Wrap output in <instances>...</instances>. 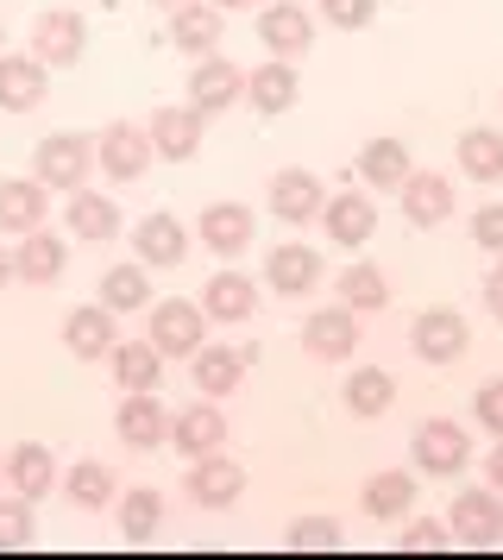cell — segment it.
<instances>
[{
  "label": "cell",
  "mask_w": 503,
  "mask_h": 560,
  "mask_svg": "<svg viewBox=\"0 0 503 560\" xmlns=\"http://www.w3.org/2000/svg\"><path fill=\"white\" fill-rule=\"evenodd\" d=\"M32 177L45 183V189H82V177H95V139H82V132H50V139H38Z\"/></svg>",
  "instance_id": "1"
},
{
  "label": "cell",
  "mask_w": 503,
  "mask_h": 560,
  "mask_svg": "<svg viewBox=\"0 0 503 560\" xmlns=\"http://www.w3.org/2000/svg\"><path fill=\"white\" fill-rule=\"evenodd\" d=\"M409 347L428 365H453V359L472 347V328H466L459 308H428V315H416V328H409Z\"/></svg>",
  "instance_id": "2"
},
{
  "label": "cell",
  "mask_w": 503,
  "mask_h": 560,
  "mask_svg": "<svg viewBox=\"0 0 503 560\" xmlns=\"http://www.w3.org/2000/svg\"><path fill=\"white\" fill-rule=\"evenodd\" d=\"M201 322H208V315H201V303H189V296H171V303H157L151 308V347H157V353L164 359H189L201 347Z\"/></svg>",
  "instance_id": "3"
},
{
  "label": "cell",
  "mask_w": 503,
  "mask_h": 560,
  "mask_svg": "<svg viewBox=\"0 0 503 560\" xmlns=\"http://www.w3.org/2000/svg\"><path fill=\"white\" fill-rule=\"evenodd\" d=\"M416 466L434 479H459L472 466V434L453 429V422H422L416 429Z\"/></svg>",
  "instance_id": "4"
},
{
  "label": "cell",
  "mask_w": 503,
  "mask_h": 560,
  "mask_svg": "<svg viewBox=\"0 0 503 560\" xmlns=\"http://www.w3.org/2000/svg\"><path fill=\"white\" fill-rule=\"evenodd\" d=\"M447 535L466 541V548L503 541V498L498 491H459V498H453V516H447Z\"/></svg>",
  "instance_id": "5"
},
{
  "label": "cell",
  "mask_w": 503,
  "mask_h": 560,
  "mask_svg": "<svg viewBox=\"0 0 503 560\" xmlns=\"http://www.w3.org/2000/svg\"><path fill=\"white\" fill-rule=\"evenodd\" d=\"M95 164H101V177H114V183H139L151 171V139L145 127H107L95 139Z\"/></svg>",
  "instance_id": "6"
},
{
  "label": "cell",
  "mask_w": 503,
  "mask_h": 560,
  "mask_svg": "<svg viewBox=\"0 0 503 560\" xmlns=\"http://www.w3.org/2000/svg\"><path fill=\"white\" fill-rule=\"evenodd\" d=\"M114 429H120L126 447L151 454V447H164V441H171V409L157 404V390H126V404H120V416H114Z\"/></svg>",
  "instance_id": "7"
},
{
  "label": "cell",
  "mask_w": 503,
  "mask_h": 560,
  "mask_svg": "<svg viewBox=\"0 0 503 560\" xmlns=\"http://www.w3.org/2000/svg\"><path fill=\"white\" fill-rule=\"evenodd\" d=\"M258 38H265L271 57H302L315 45V20H308L302 0H271V7L258 13Z\"/></svg>",
  "instance_id": "8"
},
{
  "label": "cell",
  "mask_w": 503,
  "mask_h": 560,
  "mask_svg": "<svg viewBox=\"0 0 503 560\" xmlns=\"http://www.w3.org/2000/svg\"><path fill=\"white\" fill-rule=\"evenodd\" d=\"M246 95V70L239 63H226V57H196V70H189V107H201V114H221V107H233Z\"/></svg>",
  "instance_id": "9"
},
{
  "label": "cell",
  "mask_w": 503,
  "mask_h": 560,
  "mask_svg": "<svg viewBox=\"0 0 503 560\" xmlns=\"http://www.w3.org/2000/svg\"><path fill=\"white\" fill-rule=\"evenodd\" d=\"M82 38H89L82 13H38V20H32V57H38L45 70L75 63V57H82Z\"/></svg>",
  "instance_id": "10"
},
{
  "label": "cell",
  "mask_w": 503,
  "mask_h": 560,
  "mask_svg": "<svg viewBox=\"0 0 503 560\" xmlns=\"http://www.w3.org/2000/svg\"><path fill=\"white\" fill-rule=\"evenodd\" d=\"M201 120H208V114H201V107H157V114H151V152L157 158H176V164H183V158H196L201 152Z\"/></svg>",
  "instance_id": "11"
},
{
  "label": "cell",
  "mask_w": 503,
  "mask_h": 560,
  "mask_svg": "<svg viewBox=\"0 0 503 560\" xmlns=\"http://www.w3.org/2000/svg\"><path fill=\"white\" fill-rule=\"evenodd\" d=\"M221 441H226V416L214 409V397H201V404H189L183 416H171V447L176 454H221Z\"/></svg>",
  "instance_id": "12"
},
{
  "label": "cell",
  "mask_w": 503,
  "mask_h": 560,
  "mask_svg": "<svg viewBox=\"0 0 503 560\" xmlns=\"http://www.w3.org/2000/svg\"><path fill=\"white\" fill-rule=\"evenodd\" d=\"M321 228H327V240L334 246H365L377 233V208H372V196H359V189H347V196H327L321 202Z\"/></svg>",
  "instance_id": "13"
},
{
  "label": "cell",
  "mask_w": 503,
  "mask_h": 560,
  "mask_svg": "<svg viewBox=\"0 0 503 560\" xmlns=\"http://www.w3.org/2000/svg\"><path fill=\"white\" fill-rule=\"evenodd\" d=\"M321 202H327V189H321V177H308V171H283V177L271 183V214L283 228L321 221Z\"/></svg>",
  "instance_id": "14"
},
{
  "label": "cell",
  "mask_w": 503,
  "mask_h": 560,
  "mask_svg": "<svg viewBox=\"0 0 503 560\" xmlns=\"http://www.w3.org/2000/svg\"><path fill=\"white\" fill-rule=\"evenodd\" d=\"M0 479L13 485V498L38 504V498H50V485H57V459H50V447H38V441H20V447L7 454V466H0Z\"/></svg>",
  "instance_id": "15"
},
{
  "label": "cell",
  "mask_w": 503,
  "mask_h": 560,
  "mask_svg": "<svg viewBox=\"0 0 503 560\" xmlns=\"http://www.w3.org/2000/svg\"><path fill=\"white\" fill-rule=\"evenodd\" d=\"M397 189H402V214H409L416 228H441V221H453V177L409 171Z\"/></svg>",
  "instance_id": "16"
},
{
  "label": "cell",
  "mask_w": 503,
  "mask_h": 560,
  "mask_svg": "<svg viewBox=\"0 0 503 560\" xmlns=\"http://www.w3.org/2000/svg\"><path fill=\"white\" fill-rule=\"evenodd\" d=\"M359 340H365V328H359V315H352L347 303L308 315V328H302V347H308L315 359H352Z\"/></svg>",
  "instance_id": "17"
},
{
  "label": "cell",
  "mask_w": 503,
  "mask_h": 560,
  "mask_svg": "<svg viewBox=\"0 0 503 560\" xmlns=\"http://www.w3.org/2000/svg\"><path fill=\"white\" fill-rule=\"evenodd\" d=\"M252 308H258V290H252L246 271H214V278L201 283V315L208 322H252Z\"/></svg>",
  "instance_id": "18"
},
{
  "label": "cell",
  "mask_w": 503,
  "mask_h": 560,
  "mask_svg": "<svg viewBox=\"0 0 503 560\" xmlns=\"http://www.w3.org/2000/svg\"><path fill=\"white\" fill-rule=\"evenodd\" d=\"M239 491H246V466H239V459H221V454L196 459V472H189V498H196L201 510H226Z\"/></svg>",
  "instance_id": "19"
},
{
  "label": "cell",
  "mask_w": 503,
  "mask_h": 560,
  "mask_svg": "<svg viewBox=\"0 0 503 560\" xmlns=\"http://www.w3.org/2000/svg\"><path fill=\"white\" fill-rule=\"evenodd\" d=\"M265 278H271L277 296H308V290L327 278V265H321L315 246H277V253L265 258Z\"/></svg>",
  "instance_id": "20"
},
{
  "label": "cell",
  "mask_w": 503,
  "mask_h": 560,
  "mask_svg": "<svg viewBox=\"0 0 503 560\" xmlns=\"http://www.w3.org/2000/svg\"><path fill=\"white\" fill-rule=\"evenodd\" d=\"M45 89H50V70H45L32 51H25V57H7V51H0V107H7V114L38 107V102H45Z\"/></svg>",
  "instance_id": "21"
},
{
  "label": "cell",
  "mask_w": 503,
  "mask_h": 560,
  "mask_svg": "<svg viewBox=\"0 0 503 560\" xmlns=\"http://www.w3.org/2000/svg\"><path fill=\"white\" fill-rule=\"evenodd\" d=\"M246 95H252V107H258V114H290V107H296V95H302L296 63H290V57L258 63V70L246 77Z\"/></svg>",
  "instance_id": "22"
},
{
  "label": "cell",
  "mask_w": 503,
  "mask_h": 560,
  "mask_svg": "<svg viewBox=\"0 0 503 560\" xmlns=\"http://www.w3.org/2000/svg\"><path fill=\"white\" fill-rule=\"evenodd\" d=\"M189 378H196L201 397H226L233 384L246 378V353H239V347H208V340H201L196 353H189Z\"/></svg>",
  "instance_id": "23"
},
{
  "label": "cell",
  "mask_w": 503,
  "mask_h": 560,
  "mask_svg": "<svg viewBox=\"0 0 503 560\" xmlns=\"http://www.w3.org/2000/svg\"><path fill=\"white\" fill-rule=\"evenodd\" d=\"M171 45L189 57H208L221 45V7H201V0H183L171 7Z\"/></svg>",
  "instance_id": "24"
},
{
  "label": "cell",
  "mask_w": 503,
  "mask_h": 560,
  "mask_svg": "<svg viewBox=\"0 0 503 560\" xmlns=\"http://www.w3.org/2000/svg\"><path fill=\"white\" fill-rule=\"evenodd\" d=\"M201 246L208 253H246L252 246V208L246 202H214V208H201Z\"/></svg>",
  "instance_id": "25"
},
{
  "label": "cell",
  "mask_w": 503,
  "mask_h": 560,
  "mask_svg": "<svg viewBox=\"0 0 503 560\" xmlns=\"http://www.w3.org/2000/svg\"><path fill=\"white\" fill-rule=\"evenodd\" d=\"M132 253H139V265H176V258L189 253V233H183L176 214H145L132 228Z\"/></svg>",
  "instance_id": "26"
},
{
  "label": "cell",
  "mask_w": 503,
  "mask_h": 560,
  "mask_svg": "<svg viewBox=\"0 0 503 560\" xmlns=\"http://www.w3.org/2000/svg\"><path fill=\"white\" fill-rule=\"evenodd\" d=\"M63 265H70V253H63V240L45 228L20 233V253H13V271H20L25 283H57L63 278Z\"/></svg>",
  "instance_id": "27"
},
{
  "label": "cell",
  "mask_w": 503,
  "mask_h": 560,
  "mask_svg": "<svg viewBox=\"0 0 503 560\" xmlns=\"http://www.w3.org/2000/svg\"><path fill=\"white\" fill-rule=\"evenodd\" d=\"M107 359H114V384L120 390H157V378H164V353L151 340H114Z\"/></svg>",
  "instance_id": "28"
},
{
  "label": "cell",
  "mask_w": 503,
  "mask_h": 560,
  "mask_svg": "<svg viewBox=\"0 0 503 560\" xmlns=\"http://www.w3.org/2000/svg\"><path fill=\"white\" fill-rule=\"evenodd\" d=\"M45 183L38 177H13V183H0V228L7 233H32V228H45Z\"/></svg>",
  "instance_id": "29"
},
{
  "label": "cell",
  "mask_w": 503,
  "mask_h": 560,
  "mask_svg": "<svg viewBox=\"0 0 503 560\" xmlns=\"http://www.w3.org/2000/svg\"><path fill=\"white\" fill-rule=\"evenodd\" d=\"M63 347H70L75 359H101L107 347H114V308L107 303L75 308L70 322H63Z\"/></svg>",
  "instance_id": "30"
},
{
  "label": "cell",
  "mask_w": 503,
  "mask_h": 560,
  "mask_svg": "<svg viewBox=\"0 0 503 560\" xmlns=\"http://www.w3.org/2000/svg\"><path fill=\"white\" fill-rule=\"evenodd\" d=\"M63 221H70V233L75 240H114V233H120V208L107 202V196H95V189H70V214H63Z\"/></svg>",
  "instance_id": "31"
},
{
  "label": "cell",
  "mask_w": 503,
  "mask_h": 560,
  "mask_svg": "<svg viewBox=\"0 0 503 560\" xmlns=\"http://www.w3.org/2000/svg\"><path fill=\"white\" fill-rule=\"evenodd\" d=\"M459 171L472 183H498L503 177V132L498 127H466L459 132Z\"/></svg>",
  "instance_id": "32"
},
{
  "label": "cell",
  "mask_w": 503,
  "mask_h": 560,
  "mask_svg": "<svg viewBox=\"0 0 503 560\" xmlns=\"http://www.w3.org/2000/svg\"><path fill=\"white\" fill-rule=\"evenodd\" d=\"M397 404V378L384 372V365H359L347 378V409L352 416H384V409Z\"/></svg>",
  "instance_id": "33"
},
{
  "label": "cell",
  "mask_w": 503,
  "mask_h": 560,
  "mask_svg": "<svg viewBox=\"0 0 503 560\" xmlns=\"http://www.w3.org/2000/svg\"><path fill=\"white\" fill-rule=\"evenodd\" d=\"M63 491H70V504L101 510V504H114V498H120V472H114V466H101V459H82L70 479H63Z\"/></svg>",
  "instance_id": "34"
},
{
  "label": "cell",
  "mask_w": 503,
  "mask_h": 560,
  "mask_svg": "<svg viewBox=\"0 0 503 560\" xmlns=\"http://www.w3.org/2000/svg\"><path fill=\"white\" fill-rule=\"evenodd\" d=\"M359 177L372 183V189H397L409 177V152H402V139H372L365 152H359Z\"/></svg>",
  "instance_id": "35"
},
{
  "label": "cell",
  "mask_w": 503,
  "mask_h": 560,
  "mask_svg": "<svg viewBox=\"0 0 503 560\" xmlns=\"http://www.w3.org/2000/svg\"><path fill=\"white\" fill-rule=\"evenodd\" d=\"M101 303L114 308V315H132V308H145V303H151L145 265H114V271L101 278Z\"/></svg>",
  "instance_id": "36"
},
{
  "label": "cell",
  "mask_w": 503,
  "mask_h": 560,
  "mask_svg": "<svg viewBox=\"0 0 503 560\" xmlns=\"http://www.w3.org/2000/svg\"><path fill=\"white\" fill-rule=\"evenodd\" d=\"M340 303L352 308V315H372V308L390 303V283H384V271L377 265H347L340 271Z\"/></svg>",
  "instance_id": "37"
},
{
  "label": "cell",
  "mask_w": 503,
  "mask_h": 560,
  "mask_svg": "<svg viewBox=\"0 0 503 560\" xmlns=\"http://www.w3.org/2000/svg\"><path fill=\"white\" fill-rule=\"evenodd\" d=\"M157 523H164V498H157L151 485H139V491H126V498H120L126 541H151V535H157Z\"/></svg>",
  "instance_id": "38"
},
{
  "label": "cell",
  "mask_w": 503,
  "mask_h": 560,
  "mask_svg": "<svg viewBox=\"0 0 503 560\" xmlns=\"http://www.w3.org/2000/svg\"><path fill=\"white\" fill-rule=\"evenodd\" d=\"M409 504H416V479H402V472H377V479L365 485V516H384V523H397Z\"/></svg>",
  "instance_id": "39"
},
{
  "label": "cell",
  "mask_w": 503,
  "mask_h": 560,
  "mask_svg": "<svg viewBox=\"0 0 503 560\" xmlns=\"http://www.w3.org/2000/svg\"><path fill=\"white\" fill-rule=\"evenodd\" d=\"M397 548L402 555H441V548H453V535H447V523L422 516V523H409V529L397 535Z\"/></svg>",
  "instance_id": "40"
},
{
  "label": "cell",
  "mask_w": 503,
  "mask_h": 560,
  "mask_svg": "<svg viewBox=\"0 0 503 560\" xmlns=\"http://www.w3.org/2000/svg\"><path fill=\"white\" fill-rule=\"evenodd\" d=\"M283 541H290L296 555H302V548H308V555H321V548H340V529H334L327 516H302V523H290Z\"/></svg>",
  "instance_id": "41"
},
{
  "label": "cell",
  "mask_w": 503,
  "mask_h": 560,
  "mask_svg": "<svg viewBox=\"0 0 503 560\" xmlns=\"http://www.w3.org/2000/svg\"><path fill=\"white\" fill-rule=\"evenodd\" d=\"M321 20L340 32H365L377 20V0H321Z\"/></svg>",
  "instance_id": "42"
},
{
  "label": "cell",
  "mask_w": 503,
  "mask_h": 560,
  "mask_svg": "<svg viewBox=\"0 0 503 560\" xmlns=\"http://www.w3.org/2000/svg\"><path fill=\"white\" fill-rule=\"evenodd\" d=\"M25 541H32V504L0 498V548H25Z\"/></svg>",
  "instance_id": "43"
},
{
  "label": "cell",
  "mask_w": 503,
  "mask_h": 560,
  "mask_svg": "<svg viewBox=\"0 0 503 560\" xmlns=\"http://www.w3.org/2000/svg\"><path fill=\"white\" fill-rule=\"evenodd\" d=\"M472 416H478V429H491V434H503V378H491L484 390H478V404H472Z\"/></svg>",
  "instance_id": "44"
},
{
  "label": "cell",
  "mask_w": 503,
  "mask_h": 560,
  "mask_svg": "<svg viewBox=\"0 0 503 560\" xmlns=\"http://www.w3.org/2000/svg\"><path fill=\"white\" fill-rule=\"evenodd\" d=\"M472 240L484 246V253H503V208H498V202L472 214Z\"/></svg>",
  "instance_id": "45"
},
{
  "label": "cell",
  "mask_w": 503,
  "mask_h": 560,
  "mask_svg": "<svg viewBox=\"0 0 503 560\" xmlns=\"http://www.w3.org/2000/svg\"><path fill=\"white\" fill-rule=\"evenodd\" d=\"M484 308H491V315L503 322V265L491 271V278H484Z\"/></svg>",
  "instance_id": "46"
},
{
  "label": "cell",
  "mask_w": 503,
  "mask_h": 560,
  "mask_svg": "<svg viewBox=\"0 0 503 560\" xmlns=\"http://www.w3.org/2000/svg\"><path fill=\"white\" fill-rule=\"evenodd\" d=\"M484 479H491V491L503 498V434H498V447H491V459H484Z\"/></svg>",
  "instance_id": "47"
},
{
  "label": "cell",
  "mask_w": 503,
  "mask_h": 560,
  "mask_svg": "<svg viewBox=\"0 0 503 560\" xmlns=\"http://www.w3.org/2000/svg\"><path fill=\"white\" fill-rule=\"evenodd\" d=\"M7 278H13V258L0 253V283H7Z\"/></svg>",
  "instance_id": "48"
},
{
  "label": "cell",
  "mask_w": 503,
  "mask_h": 560,
  "mask_svg": "<svg viewBox=\"0 0 503 560\" xmlns=\"http://www.w3.org/2000/svg\"><path fill=\"white\" fill-rule=\"evenodd\" d=\"M214 7H252V0H214Z\"/></svg>",
  "instance_id": "49"
},
{
  "label": "cell",
  "mask_w": 503,
  "mask_h": 560,
  "mask_svg": "<svg viewBox=\"0 0 503 560\" xmlns=\"http://www.w3.org/2000/svg\"><path fill=\"white\" fill-rule=\"evenodd\" d=\"M151 7H183V0H151Z\"/></svg>",
  "instance_id": "50"
},
{
  "label": "cell",
  "mask_w": 503,
  "mask_h": 560,
  "mask_svg": "<svg viewBox=\"0 0 503 560\" xmlns=\"http://www.w3.org/2000/svg\"><path fill=\"white\" fill-rule=\"evenodd\" d=\"M0 51H7V32H0Z\"/></svg>",
  "instance_id": "51"
}]
</instances>
